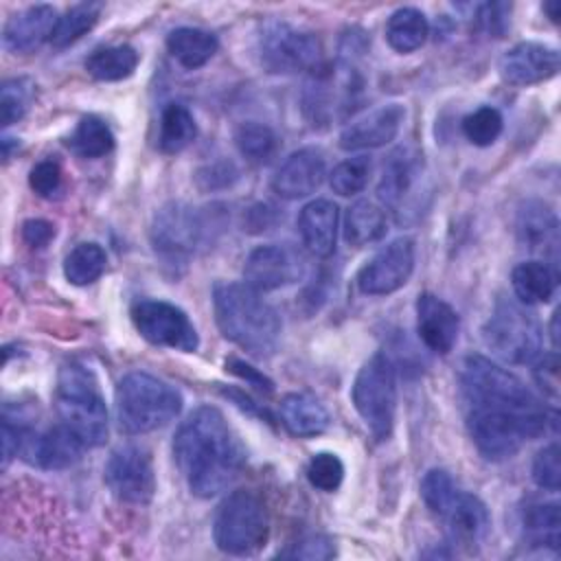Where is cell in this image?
Segmentation results:
<instances>
[{"mask_svg": "<svg viewBox=\"0 0 561 561\" xmlns=\"http://www.w3.org/2000/svg\"><path fill=\"white\" fill-rule=\"evenodd\" d=\"M467 430L486 460H506L546 432L543 403L511 370L484 355H469L460 368Z\"/></svg>", "mask_w": 561, "mask_h": 561, "instance_id": "obj_1", "label": "cell"}, {"mask_svg": "<svg viewBox=\"0 0 561 561\" xmlns=\"http://www.w3.org/2000/svg\"><path fill=\"white\" fill-rule=\"evenodd\" d=\"M175 462L197 497L221 493L243 467V449L213 405H202L188 414L173 438Z\"/></svg>", "mask_w": 561, "mask_h": 561, "instance_id": "obj_2", "label": "cell"}, {"mask_svg": "<svg viewBox=\"0 0 561 561\" xmlns=\"http://www.w3.org/2000/svg\"><path fill=\"white\" fill-rule=\"evenodd\" d=\"M215 320L226 340L256 357H270L280 340V318L248 283H219L213 289Z\"/></svg>", "mask_w": 561, "mask_h": 561, "instance_id": "obj_3", "label": "cell"}, {"mask_svg": "<svg viewBox=\"0 0 561 561\" xmlns=\"http://www.w3.org/2000/svg\"><path fill=\"white\" fill-rule=\"evenodd\" d=\"M116 421L125 434H147L171 423L182 410V394L149 373H127L114 394Z\"/></svg>", "mask_w": 561, "mask_h": 561, "instance_id": "obj_4", "label": "cell"}, {"mask_svg": "<svg viewBox=\"0 0 561 561\" xmlns=\"http://www.w3.org/2000/svg\"><path fill=\"white\" fill-rule=\"evenodd\" d=\"M55 408L61 423L85 445L99 447L107 438V410L96 377L81 364H66L57 377Z\"/></svg>", "mask_w": 561, "mask_h": 561, "instance_id": "obj_5", "label": "cell"}, {"mask_svg": "<svg viewBox=\"0 0 561 561\" xmlns=\"http://www.w3.org/2000/svg\"><path fill=\"white\" fill-rule=\"evenodd\" d=\"M213 537L228 554H254L270 537V517L263 500L252 491L230 493L217 508Z\"/></svg>", "mask_w": 561, "mask_h": 561, "instance_id": "obj_6", "label": "cell"}, {"mask_svg": "<svg viewBox=\"0 0 561 561\" xmlns=\"http://www.w3.org/2000/svg\"><path fill=\"white\" fill-rule=\"evenodd\" d=\"M526 307L500 298L482 327L484 346L506 364H528L541 351V327Z\"/></svg>", "mask_w": 561, "mask_h": 561, "instance_id": "obj_7", "label": "cell"}, {"mask_svg": "<svg viewBox=\"0 0 561 561\" xmlns=\"http://www.w3.org/2000/svg\"><path fill=\"white\" fill-rule=\"evenodd\" d=\"M353 405L377 440H386L394 427L397 379L386 353H375L353 381Z\"/></svg>", "mask_w": 561, "mask_h": 561, "instance_id": "obj_8", "label": "cell"}, {"mask_svg": "<svg viewBox=\"0 0 561 561\" xmlns=\"http://www.w3.org/2000/svg\"><path fill=\"white\" fill-rule=\"evenodd\" d=\"M259 57L267 72H313L320 68L322 46L311 33L298 31L285 22H270L263 26L259 37Z\"/></svg>", "mask_w": 561, "mask_h": 561, "instance_id": "obj_9", "label": "cell"}, {"mask_svg": "<svg viewBox=\"0 0 561 561\" xmlns=\"http://www.w3.org/2000/svg\"><path fill=\"white\" fill-rule=\"evenodd\" d=\"M131 322L136 331L156 346H167L182 353H193L199 346L191 318L167 300H136L131 305Z\"/></svg>", "mask_w": 561, "mask_h": 561, "instance_id": "obj_10", "label": "cell"}, {"mask_svg": "<svg viewBox=\"0 0 561 561\" xmlns=\"http://www.w3.org/2000/svg\"><path fill=\"white\" fill-rule=\"evenodd\" d=\"M206 237V219L188 204L162 206L151 224V243L169 263H184Z\"/></svg>", "mask_w": 561, "mask_h": 561, "instance_id": "obj_11", "label": "cell"}, {"mask_svg": "<svg viewBox=\"0 0 561 561\" xmlns=\"http://www.w3.org/2000/svg\"><path fill=\"white\" fill-rule=\"evenodd\" d=\"M105 484L121 502L147 504L156 491L151 456L138 445L114 449L105 465Z\"/></svg>", "mask_w": 561, "mask_h": 561, "instance_id": "obj_12", "label": "cell"}, {"mask_svg": "<svg viewBox=\"0 0 561 561\" xmlns=\"http://www.w3.org/2000/svg\"><path fill=\"white\" fill-rule=\"evenodd\" d=\"M305 256L289 243H267L252 250L243 265V278L256 291L289 287L305 276Z\"/></svg>", "mask_w": 561, "mask_h": 561, "instance_id": "obj_13", "label": "cell"}, {"mask_svg": "<svg viewBox=\"0 0 561 561\" xmlns=\"http://www.w3.org/2000/svg\"><path fill=\"white\" fill-rule=\"evenodd\" d=\"M414 270V241L399 237L383 245L357 274V287L366 296H386L401 289Z\"/></svg>", "mask_w": 561, "mask_h": 561, "instance_id": "obj_14", "label": "cell"}, {"mask_svg": "<svg viewBox=\"0 0 561 561\" xmlns=\"http://www.w3.org/2000/svg\"><path fill=\"white\" fill-rule=\"evenodd\" d=\"M359 90V81L353 68H318L309 81L302 103L307 116L316 123H331L335 110L346 112Z\"/></svg>", "mask_w": 561, "mask_h": 561, "instance_id": "obj_15", "label": "cell"}, {"mask_svg": "<svg viewBox=\"0 0 561 561\" xmlns=\"http://www.w3.org/2000/svg\"><path fill=\"white\" fill-rule=\"evenodd\" d=\"M83 447L85 445L64 423L44 432H33L22 423L18 454L42 469H66L81 458Z\"/></svg>", "mask_w": 561, "mask_h": 561, "instance_id": "obj_16", "label": "cell"}, {"mask_svg": "<svg viewBox=\"0 0 561 561\" xmlns=\"http://www.w3.org/2000/svg\"><path fill=\"white\" fill-rule=\"evenodd\" d=\"M500 77L511 85H533L559 72V53L539 42H519L500 57Z\"/></svg>", "mask_w": 561, "mask_h": 561, "instance_id": "obj_17", "label": "cell"}, {"mask_svg": "<svg viewBox=\"0 0 561 561\" xmlns=\"http://www.w3.org/2000/svg\"><path fill=\"white\" fill-rule=\"evenodd\" d=\"M405 110L399 103H388L366 112L364 116L351 121L340 134V147L344 151L377 149L397 138Z\"/></svg>", "mask_w": 561, "mask_h": 561, "instance_id": "obj_18", "label": "cell"}, {"mask_svg": "<svg viewBox=\"0 0 561 561\" xmlns=\"http://www.w3.org/2000/svg\"><path fill=\"white\" fill-rule=\"evenodd\" d=\"M460 331V318L456 309L434 294H421L416 298V333L421 342L438 355H447Z\"/></svg>", "mask_w": 561, "mask_h": 561, "instance_id": "obj_19", "label": "cell"}, {"mask_svg": "<svg viewBox=\"0 0 561 561\" xmlns=\"http://www.w3.org/2000/svg\"><path fill=\"white\" fill-rule=\"evenodd\" d=\"M327 167L320 149L305 147L294 151L276 171L272 188L285 199H300L311 195L324 180Z\"/></svg>", "mask_w": 561, "mask_h": 561, "instance_id": "obj_20", "label": "cell"}, {"mask_svg": "<svg viewBox=\"0 0 561 561\" xmlns=\"http://www.w3.org/2000/svg\"><path fill=\"white\" fill-rule=\"evenodd\" d=\"M445 519L451 535L460 543H480L491 526L489 511L480 497L462 489H454L443 506L434 513Z\"/></svg>", "mask_w": 561, "mask_h": 561, "instance_id": "obj_21", "label": "cell"}, {"mask_svg": "<svg viewBox=\"0 0 561 561\" xmlns=\"http://www.w3.org/2000/svg\"><path fill=\"white\" fill-rule=\"evenodd\" d=\"M57 22L59 15L50 4L28 7L9 18L2 31V44L11 53H31L53 39Z\"/></svg>", "mask_w": 561, "mask_h": 561, "instance_id": "obj_22", "label": "cell"}, {"mask_svg": "<svg viewBox=\"0 0 561 561\" xmlns=\"http://www.w3.org/2000/svg\"><path fill=\"white\" fill-rule=\"evenodd\" d=\"M421 180V156L408 147H399L390 153L383 164V173L377 186V197L383 206L392 210H401V206L410 199L412 191Z\"/></svg>", "mask_w": 561, "mask_h": 561, "instance_id": "obj_23", "label": "cell"}, {"mask_svg": "<svg viewBox=\"0 0 561 561\" xmlns=\"http://www.w3.org/2000/svg\"><path fill=\"white\" fill-rule=\"evenodd\" d=\"M340 213L337 206L329 199L309 202L298 215V232L302 245L320 259H327L335 252Z\"/></svg>", "mask_w": 561, "mask_h": 561, "instance_id": "obj_24", "label": "cell"}, {"mask_svg": "<svg viewBox=\"0 0 561 561\" xmlns=\"http://www.w3.org/2000/svg\"><path fill=\"white\" fill-rule=\"evenodd\" d=\"M517 237L524 248L539 252V250H557L559 243V221L548 204L539 199H528L517 210Z\"/></svg>", "mask_w": 561, "mask_h": 561, "instance_id": "obj_25", "label": "cell"}, {"mask_svg": "<svg viewBox=\"0 0 561 561\" xmlns=\"http://www.w3.org/2000/svg\"><path fill=\"white\" fill-rule=\"evenodd\" d=\"M278 414L283 425L294 436H318L329 427V412L324 405L305 392H291L280 399Z\"/></svg>", "mask_w": 561, "mask_h": 561, "instance_id": "obj_26", "label": "cell"}, {"mask_svg": "<svg viewBox=\"0 0 561 561\" xmlns=\"http://www.w3.org/2000/svg\"><path fill=\"white\" fill-rule=\"evenodd\" d=\"M167 48L182 68L195 70L213 59V55L219 48V42L210 31L195 28V26H180L169 33Z\"/></svg>", "mask_w": 561, "mask_h": 561, "instance_id": "obj_27", "label": "cell"}, {"mask_svg": "<svg viewBox=\"0 0 561 561\" xmlns=\"http://www.w3.org/2000/svg\"><path fill=\"white\" fill-rule=\"evenodd\" d=\"M511 285L522 305L548 302L557 289V272L546 261H524L513 270Z\"/></svg>", "mask_w": 561, "mask_h": 561, "instance_id": "obj_28", "label": "cell"}, {"mask_svg": "<svg viewBox=\"0 0 561 561\" xmlns=\"http://www.w3.org/2000/svg\"><path fill=\"white\" fill-rule=\"evenodd\" d=\"M430 24L423 11L414 7L397 9L386 22V39L397 53H412L425 44Z\"/></svg>", "mask_w": 561, "mask_h": 561, "instance_id": "obj_29", "label": "cell"}, {"mask_svg": "<svg viewBox=\"0 0 561 561\" xmlns=\"http://www.w3.org/2000/svg\"><path fill=\"white\" fill-rule=\"evenodd\" d=\"M386 215L383 210L368 202V199H359L355 202L344 219V239L346 243L355 245V248H364L370 243H377L379 239H383L386 234Z\"/></svg>", "mask_w": 561, "mask_h": 561, "instance_id": "obj_30", "label": "cell"}, {"mask_svg": "<svg viewBox=\"0 0 561 561\" xmlns=\"http://www.w3.org/2000/svg\"><path fill=\"white\" fill-rule=\"evenodd\" d=\"M197 136V125L188 107L182 103H169L160 116L158 147L164 153H178L186 149Z\"/></svg>", "mask_w": 561, "mask_h": 561, "instance_id": "obj_31", "label": "cell"}, {"mask_svg": "<svg viewBox=\"0 0 561 561\" xmlns=\"http://www.w3.org/2000/svg\"><path fill=\"white\" fill-rule=\"evenodd\" d=\"M136 66H138V53L127 44L96 48L85 59V70L99 81L127 79L136 70Z\"/></svg>", "mask_w": 561, "mask_h": 561, "instance_id": "obj_32", "label": "cell"}, {"mask_svg": "<svg viewBox=\"0 0 561 561\" xmlns=\"http://www.w3.org/2000/svg\"><path fill=\"white\" fill-rule=\"evenodd\" d=\"M68 149L81 158H103L114 149V134L99 116H83L66 140Z\"/></svg>", "mask_w": 561, "mask_h": 561, "instance_id": "obj_33", "label": "cell"}, {"mask_svg": "<svg viewBox=\"0 0 561 561\" xmlns=\"http://www.w3.org/2000/svg\"><path fill=\"white\" fill-rule=\"evenodd\" d=\"M524 535L530 543L541 548L557 550L559 548V504L557 502H535L524 508L522 515Z\"/></svg>", "mask_w": 561, "mask_h": 561, "instance_id": "obj_34", "label": "cell"}, {"mask_svg": "<svg viewBox=\"0 0 561 561\" xmlns=\"http://www.w3.org/2000/svg\"><path fill=\"white\" fill-rule=\"evenodd\" d=\"M105 265H107V254L99 243H92V241L79 243L68 252L64 261V276L72 285L83 287L94 283L105 272Z\"/></svg>", "mask_w": 561, "mask_h": 561, "instance_id": "obj_35", "label": "cell"}, {"mask_svg": "<svg viewBox=\"0 0 561 561\" xmlns=\"http://www.w3.org/2000/svg\"><path fill=\"white\" fill-rule=\"evenodd\" d=\"M103 4L101 2H81L70 7L57 22V28L53 33V46L64 48L72 42H77L81 35H85L99 20Z\"/></svg>", "mask_w": 561, "mask_h": 561, "instance_id": "obj_36", "label": "cell"}, {"mask_svg": "<svg viewBox=\"0 0 561 561\" xmlns=\"http://www.w3.org/2000/svg\"><path fill=\"white\" fill-rule=\"evenodd\" d=\"M234 142H237L239 153L254 164L267 162L276 153V147H278L276 134L267 125L256 123V121L239 125V129L234 134Z\"/></svg>", "mask_w": 561, "mask_h": 561, "instance_id": "obj_37", "label": "cell"}, {"mask_svg": "<svg viewBox=\"0 0 561 561\" xmlns=\"http://www.w3.org/2000/svg\"><path fill=\"white\" fill-rule=\"evenodd\" d=\"M33 96H35V85L31 79H26V77L7 79L0 88V123H2V127L18 123L31 107Z\"/></svg>", "mask_w": 561, "mask_h": 561, "instance_id": "obj_38", "label": "cell"}, {"mask_svg": "<svg viewBox=\"0 0 561 561\" xmlns=\"http://www.w3.org/2000/svg\"><path fill=\"white\" fill-rule=\"evenodd\" d=\"M502 114L491 105H482L462 118V134L476 147L493 145L502 134Z\"/></svg>", "mask_w": 561, "mask_h": 561, "instance_id": "obj_39", "label": "cell"}, {"mask_svg": "<svg viewBox=\"0 0 561 561\" xmlns=\"http://www.w3.org/2000/svg\"><path fill=\"white\" fill-rule=\"evenodd\" d=\"M368 175H370V160L364 156H357V158L342 160L331 171L329 182L337 195L351 197V195L364 191V186L368 184Z\"/></svg>", "mask_w": 561, "mask_h": 561, "instance_id": "obj_40", "label": "cell"}, {"mask_svg": "<svg viewBox=\"0 0 561 561\" xmlns=\"http://www.w3.org/2000/svg\"><path fill=\"white\" fill-rule=\"evenodd\" d=\"M307 478L311 482V486L320 489V491H335L342 480H344V465L342 460L331 454V451H320L316 454L309 465H307Z\"/></svg>", "mask_w": 561, "mask_h": 561, "instance_id": "obj_41", "label": "cell"}, {"mask_svg": "<svg viewBox=\"0 0 561 561\" xmlns=\"http://www.w3.org/2000/svg\"><path fill=\"white\" fill-rule=\"evenodd\" d=\"M559 476H561L559 445L552 443L535 456V460H533V480H535L537 486H541L546 491H557L559 489Z\"/></svg>", "mask_w": 561, "mask_h": 561, "instance_id": "obj_42", "label": "cell"}, {"mask_svg": "<svg viewBox=\"0 0 561 561\" xmlns=\"http://www.w3.org/2000/svg\"><path fill=\"white\" fill-rule=\"evenodd\" d=\"M61 180H64L61 167H59V162L53 160V158L39 160V162L31 169V173H28V186H31L33 193H37L39 197H53L55 193H59Z\"/></svg>", "mask_w": 561, "mask_h": 561, "instance_id": "obj_43", "label": "cell"}, {"mask_svg": "<svg viewBox=\"0 0 561 561\" xmlns=\"http://www.w3.org/2000/svg\"><path fill=\"white\" fill-rule=\"evenodd\" d=\"M287 557L294 559H309V561H320V559H329L335 554V548L331 543V539L322 537V535H309L305 539H300L294 550L285 552Z\"/></svg>", "mask_w": 561, "mask_h": 561, "instance_id": "obj_44", "label": "cell"}, {"mask_svg": "<svg viewBox=\"0 0 561 561\" xmlns=\"http://www.w3.org/2000/svg\"><path fill=\"white\" fill-rule=\"evenodd\" d=\"M535 379H537L539 388H541L548 397H552V399L559 397V359H557L554 353L543 355V357L537 362V366H535Z\"/></svg>", "mask_w": 561, "mask_h": 561, "instance_id": "obj_45", "label": "cell"}, {"mask_svg": "<svg viewBox=\"0 0 561 561\" xmlns=\"http://www.w3.org/2000/svg\"><path fill=\"white\" fill-rule=\"evenodd\" d=\"M55 237V226L46 219H28L22 224V239L31 248H44Z\"/></svg>", "mask_w": 561, "mask_h": 561, "instance_id": "obj_46", "label": "cell"}, {"mask_svg": "<svg viewBox=\"0 0 561 561\" xmlns=\"http://www.w3.org/2000/svg\"><path fill=\"white\" fill-rule=\"evenodd\" d=\"M226 370H230L232 375L245 379L250 386H254V388L261 390V392H272V386H274V383H272L263 373H259L256 368H252L250 364H245V362H241V359H237V357L226 359Z\"/></svg>", "mask_w": 561, "mask_h": 561, "instance_id": "obj_47", "label": "cell"}, {"mask_svg": "<svg viewBox=\"0 0 561 561\" xmlns=\"http://www.w3.org/2000/svg\"><path fill=\"white\" fill-rule=\"evenodd\" d=\"M508 9H511L508 4H484V7L480 9L478 20L484 24V28H486L489 33H493L495 37H502V33H504L506 26H508V20H506V11H508Z\"/></svg>", "mask_w": 561, "mask_h": 561, "instance_id": "obj_48", "label": "cell"}, {"mask_svg": "<svg viewBox=\"0 0 561 561\" xmlns=\"http://www.w3.org/2000/svg\"><path fill=\"white\" fill-rule=\"evenodd\" d=\"M543 11L550 15V20H552V22H559V11H561V4H559L557 0H552V2H546V4H543Z\"/></svg>", "mask_w": 561, "mask_h": 561, "instance_id": "obj_49", "label": "cell"}, {"mask_svg": "<svg viewBox=\"0 0 561 561\" xmlns=\"http://www.w3.org/2000/svg\"><path fill=\"white\" fill-rule=\"evenodd\" d=\"M557 320H559V311H554V316H552V327H550V335H552V346L557 348Z\"/></svg>", "mask_w": 561, "mask_h": 561, "instance_id": "obj_50", "label": "cell"}]
</instances>
